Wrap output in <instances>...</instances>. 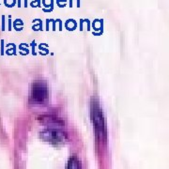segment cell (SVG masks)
Returning <instances> with one entry per match:
<instances>
[{
	"instance_id": "1",
	"label": "cell",
	"mask_w": 169,
	"mask_h": 169,
	"mask_svg": "<svg viewBox=\"0 0 169 169\" xmlns=\"http://www.w3.org/2000/svg\"><path fill=\"white\" fill-rule=\"evenodd\" d=\"M43 12H51L54 9V0H42Z\"/></svg>"
},
{
	"instance_id": "2",
	"label": "cell",
	"mask_w": 169,
	"mask_h": 169,
	"mask_svg": "<svg viewBox=\"0 0 169 169\" xmlns=\"http://www.w3.org/2000/svg\"><path fill=\"white\" fill-rule=\"evenodd\" d=\"M65 25H66V27H67V29H69V30H73V29H75V27H76V22L74 21L73 19H69L68 21L66 22Z\"/></svg>"
},
{
	"instance_id": "3",
	"label": "cell",
	"mask_w": 169,
	"mask_h": 169,
	"mask_svg": "<svg viewBox=\"0 0 169 169\" xmlns=\"http://www.w3.org/2000/svg\"><path fill=\"white\" fill-rule=\"evenodd\" d=\"M56 4L59 8H64L67 4V0H56Z\"/></svg>"
},
{
	"instance_id": "4",
	"label": "cell",
	"mask_w": 169,
	"mask_h": 169,
	"mask_svg": "<svg viewBox=\"0 0 169 169\" xmlns=\"http://www.w3.org/2000/svg\"><path fill=\"white\" fill-rule=\"evenodd\" d=\"M40 2H42V0H32L31 7H33V8L40 7Z\"/></svg>"
},
{
	"instance_id": "5",
	"label": "cell",
	"mask_w": 169,
	"mask_h": 169,
	"mask_svg": "<svg viewBox=\"0 0 169 169\" xmlns=\"http://www.w3.org/2000/svg\"><path fill=\"white\" fill-rule=\"evenodd\" d=\"M24 7H27V0H24Z\"/></svg>"
},
{
	"instance_id": "6",
	"label": "cell",
	"mask_w": 169,
	"mask_h": 169,
	"mask_svg": "<svg viewBox=\"0 0 169 169\" xmlns=\"http://www.w3.org/2000/svg\"><path fill=\"white\" fill-rule=\"evenodd\" d=\"M18 7H21V0H18Z\"/></svg>"
}]
</instances>
